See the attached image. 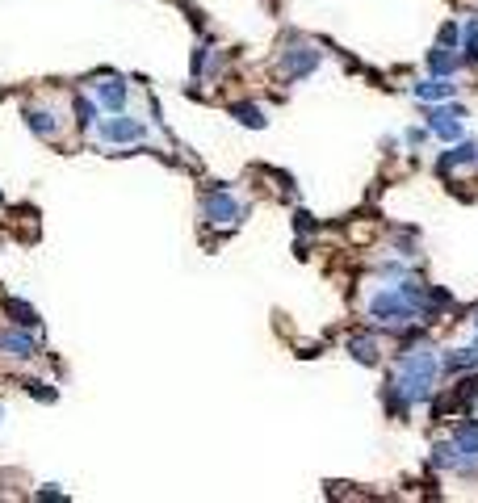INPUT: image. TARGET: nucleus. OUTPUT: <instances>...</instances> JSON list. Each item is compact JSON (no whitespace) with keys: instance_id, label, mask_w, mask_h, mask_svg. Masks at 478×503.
Here are the masks:
<instances>
[{"instance_id":"nucleus-1","label":"nucleus","mask_w":478,"mask_h":503,"mask_svg":"<svg viewBox=\"0 0 478 503\" xmlns=\"http://www.w3.org/2000/svg\"><path fill=\"white\" fill-rule=\"evenodd\" d=\"M436 373H441V361L433 357V349H412L403 352L394 361V373L382 399L391 411H407V407H420L433 399V386H436Z\"/></svg>"},{"instance_id":"nucleus-2","label":"nucleus","mask_w":478,"mask_h":503,"mask_svg":"<svg viewBox=\"0 0 478 503\" xmlns=\"http://www.w3.org/2000/svg\"><path fill=\"white\" fill-rule=\"evenodd\" d=\"M370 319L382 323V328H407V323L420 319V311H415L412 302L399 294V285H394V290H378V294L370 298Z\"/></svg>"},{"instance_id":"nucleus-3","label":"nucleus","mask_w":478,"mask_h":503,"mask_svg":"<svg viewBox=\"0 0 478 503\" xmlns=\"http://www.w3.org/2000/svg\"><path fill=\"white\" fill-rule=\"evenodd\" d=\"M202 219L214 222V227H235V222L244 219V202H235L227 189H210V193L202 197Z\"/></svg>"},{"instance_id":"nucleus-4","label":"nucleus","mask_w":478,"mask_h":503,"mask_svg":"<svg viewBox=\"0 0 478 503\" xmlns=\"http://www.w3.org/2000/svg\"><path fill=\"white\" fill-rule=\"evenodd\" d=\"M319 59H324V51H315V46H290V51H282V59H277V72H282L285 84H294V80L311 76L319 67Z\"/></svg>"},{"instance_id":"nucleus-5","label":"nucleus","mask_w":478,"mask_h":503,"mask_svg":"<svg viewBox=\"0 0 478 503\" xmlns=\"http://www.w3.org/2000/svg\"><path fill=\"white\" fill-rule=\"evenodd\" d=\"M466 110H462V105H441V101H436L433 110H428V131L433 134H441V139L445 143H453V139H462V134H466Z\"/></svg>"},{"instance_id":"nucleus-6","label":"nucleus","mask_w":478,"mask_h":503,"mask_svg":"<svg viewBox=\"0 0 478 503\" xmlns=\"http://www.w3.org/2000/svg\"><path fill=\"white\" fill-rule=\"evenodd\" d=\"M0 357H9V361H30L38 357V336H30V328H5L0 331Z\"/></svg>"},{"instance_id":"nucleus-7","label":"nucleus","mask_w":478,"mask_h":503,"mask_svg":"<svg viewBox=\"0 0 478 503\" xmlns=\"http://www.w3.org/2000/svg\"><path fill=\"white\" fill-rule=\"evenodd\" d=\"M97 134L105 143H139L143 139V122H134V118H126V113H114V118H105V122H97Z\"/></svg>"},{"instance_id":"nucleus-8","label":"nucleus","mask_w":478,"mask_h":503,"mask_svg":"<svg viewBox=\"0 0 478 503\" xmlns=\"http://www.w3.org/2000/svg\"><path fill=\"white\" fill-rule=\"evenodd\" d=\"M449 440H453L457 453H462V461H466V470H462V474H474L478 470V424H474V419H462Z\"/></svg>"},{"instance_id":"nucleus-9","label":"nucleus","mask_w":478,"mask_h":503,"mask_svg":"<svg viewBox=\"0 0 478 503\" xmlns=\"http://www.w3.org/2000/svg\"><path fill=\"white\" fill-rule=\"evenodd\" d=\"M420 101H453V93H457V84H453V76H428V80H420V84L412 88Z\"/></svg>"},{"instance_id":"nucleus-10","label":"nucleus","mask_w":478,"mask_h":503,"mask_svg":"<svg viewBox=\"0 0 478 503\" xmlns=\"http://www.w3.org/2000/svg\"><path fill=\"white\" fill-rule=\"evenodd\" d=\"M126 93H131V88H126V80H122V76H105L97 84V101L105 105L109 113H118L122 105H126Z\"/></svg>"},{"instance_id":"nucleus-11","label":"nucleus","mask_w":478,"mask_h":503,"mask_svg":"<svg viewBox=\"0 0 478 503\" xmlns=\"http://www.w3.org/2000/svg\"><path fill=\"white\" fill-rule=\"evenodd\" d=\"M478 160V143L474 139H457V147H449L445 155H441V173H449V168H466Z\"/></svg>"},{"instance_id":"nucleus-12","label":"nucleus","mask_w":478,"mask_h":503,"mask_svg":"<svg viewBox=\"0 0 478 503\" xmlns=\"http://www.w3.org/2000/svg\"><path fill=\"white\" fill-rule=\"evenodd\" d=\"M457 67H462V55H453L449 46H436V51H428V72H433V76H453Z\"/></svg>"},{"instance_id":"nucleus-13","label":"nucleus","mask_w":478,"mask_h":503,"mask_svg":"<svg viewBox=\"0 0 478 503\" xmlns=\"http://www.w3.org/2000/svg\"><path fill=\"white\" fill-rule=\"evenodd\" d=\"M25 126H30L38 139H55V134H59V122H55V113H46V110H25Z\"/></svg>"},{"instance_id":"nucleus-14","label":"nucleus","mask_w":478,"mask_h":503,"mask_svg":"<svg viewBox=\"0 0 478 503\" xmlns=\"http://www.w3.org/2000/svg\"><path fill=\"white\" fill-rule=\"evenodd\" d=\"M348 352H353L361 365H378V340L373 336H348Z\"/></svg>"},{"instance_id":"nucleus-15","label":"nucleus","mask_w":478,"mask_h":503,"mask_svg":"<svg viewBox=\"0 0 478 503\" xmlns=\"http://www.w3.org/2000/svg\"><path fill=\"white\" fill-rule=\"evenodd\" d=\"M478 365V349H457L445 357V370L449 373H462V370H474Z\"/></svg>"},{"instance_id":"nucleus-16","label":"nucleus","mask_w":478,"mask_h":503,"mask_svg":"<svg viewBox=\"0 0 478 503\" xmlns=\"http://www.w3.org/2000/svg\"><path fill=\"white\" fill-rule=\"evenodd\" d=\"M231 113H235L239 126H252V131H261V126H264V110H261V105H231Z\"/></svg>"},{"instance_id":"nucleus-17","label":"nucleus","mask_w":478,"mask_h":503,"mask_svg":"<svg viewBox=\"0 0 478 503\" xmlns=\"http://www.w3.org/2000/svg\"><path fill=\"white\" fill-rule=\"evenodd\" d=\"M5 311L13 315V323H17V328H38V315H34L25 302H17V298H9V302H5Z\"/></svg>"},{"instance_id":"nucleus-18","label":"nucleus","mask_w":478,"mask_h":503,"mask_svg":"<svg viewBox=\"0 0 478 503\" xmlns=\"http://www.w3.org/2000/svg\"><path fill=\"white\" fill-rule=\"evenodd\" d=\"M76 126L80 131H93V126H97V105H93L88 97L76 101Z\"/></svg>"},{"instance_id":"nucleus-19","label":"nucleus","mask_w":478,"mask_h":503,"mask_svg":"<svg viewBox=\"0 0 478 503\" xmlns=\"http://www.w3.org/2000/svg\"><path fill=\"white\" fill-rule=\"evenodd\" d=\"M462 46H466V55L478 64V17L466 22V30H462Z\"/></svg>"},{"instance_id":"nucleus-20","label":"nucleus","mask_w":478,"mask_h":503,"mask_svg":"<svg viewBox=\"0 0 478 503\" xmlns=\"http://www.w3.org/2000/svg\"><path fill=\"white\" fill-rule=\"evenodd\" d=\"M22 386L34 394V399H43V403H51V399H55V390L46 382H34V378H30V382H22Z\"/></svg>"},{"instance_id":"nucleus-21","label":"nucleus","mask_w":478,"mask_h":503,"mask_svg":"<svg viewBox=\"0 0 478 503\" xmlns=\"http://www.w3.org/2000/svg\"><path fill=\"white\" fill-rule=\"evenodd\" d=\"M457 43H462V30L453 22H445L441 25V46H457Z\"/></svg>"},{"instance_id":"nucleus-22","label":"nucleus","mask_w":478,"mask_h":503,"mask_svg":"<svg viewBox=\"0 0 478 503\" xmlns=\"http://www.w3.org/2000/svg\"><path fill=\"white\" fill-rule=\"evenodd\" d=\"M407 143H412V147H420V143H424V131H420V126H412V131H407Z\"/></svg>"},{"instance_id":"nucleus-23","label":"nucleus","mask_w":478,"mask_h":503,"mask_svg":"<svg viewBox=\"0 0 478 503\" xmlns=\"http://www.w3.org/2000/svg\"><path fill=\"white\" fill-rule=\"evenodd\" d=\"M474 328H478V319H474Z\"/></svg>"}]
</instances>
